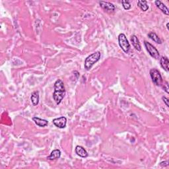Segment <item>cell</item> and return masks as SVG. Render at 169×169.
<instances>
[{
  "instance_id": "6da1fadb",
  "label": "cell",
  "mask_w": 169,
  "mask_h": 169,
  "mask_svg": "<svg viewBox=\"0 0 169 169\" xmlns=\"http://www.w3.org/2000/svg\"><path fill=\"white\" fill-rule=\"evenodd\" d=\"M54 93L53 94L54 100L55 101L57 104L61 103V101L65 96L66 89L64 87V82L60 79H58L54 83Z\"/></svg>"
},
{
  "instance_id": "8fae6325",
  "label": "cell",
  "mask_w": 169,
  "mask_h": 169,
  "mask_svg": "<svg viewBox=\"0 0 169 169\" xmlns=\"http://www.w3.org/2000/svg\"><path fill=\"white\" fill-rule=\"evenodd\" d=\"M33 120L34 122L37 126L40 127H45L48 124V122L46 120H44V119L40 118L38 117H33Z\"/></svg>"
},
{
  "instance_id": "8992f818",
  "label": "cell",
  "mask_w": 169,
  "mask_h": 169,
  "mask_svg": "<svg viewBox=\"0 0 169 169\" xmlns=\"http://www.w3.org/2000/svg\"><path fill=\"white\" fill-rule=\"evenodd\" d=\"M100 6L104 11L108 13H113L115 11V6L112 3H109V2H106L104 1H100Z\"/></svg>"
},
{
  "instance_id": "2e32d148",
  "label": "cell",
  "mask_w": 169,
  "mask_h": 169,
  "mask_svg": "<svg viewBox=\"0 0 169 169\" xmlns=\"http://www.w3.org/2000/svg\"><path fill=\"white\" fill-rule=\"evenodd\" d=\"M138 6L140 7L143 11H147L149 9V6L147 1H138Z\"/></svg>"
},
{
  "instance_id": "277c9868",
  "label": "cell",
  "mask_w": 169,
  "mask_h": 169,
  "mask_svg": "<svg viewBox=\"0 0 169 169\" xmlns=\"http://www.w3.org/2000/svg\"><path fill=\"white\" fill-rule=\"evenodd\" d=\"M150 76L153 83L156 86H161L163 83L162 76L161 73L156 69H151L150 70Z\"/></svg>"
},
{
  "instance_id": "ffe728a7",
  "label": "cell",
  "mask_w": 169,
  "mask_h": 169,
  "mask_svg": "<svg viewBox=\"0 0 169 169\" xmlns=\"http://www.w3.org/2000/svg\"><path fill=\"white\" fill-rule=\"evenodd\" d=\"M168 165V161H164V162H161L160 163V166H167Z\"/></svg>"
},
{
  "instance_id": "9a60e30c",
  "label": "cell",
  "mask_w": 169,
  "mask_h": 169,
  "mask_svg": "<svg viewBox=\"0 0 169 169\" xmlns=\"http://www.w3.org/2000/svg\"><path fill=\"white\" fill-rule=\"evenodd\" d=\"M148 36L149 37L152 41L156 42V43L159 44H162V41H161L159 37L157 36V34L154 33V32H150V33L148 34Z\"/></svg>"
},
{
  "instance_id": "52a82bcc",
  "label": "cell",
  "mask_w": 169,
  "mask_h": 169,
  "mask_svg": "<svg viewBox=\"0 0 169 169\" xmlns=\"http://www.w3.org/2000/svg\"><path fill=\"white\" fill-rule=\"evenodd\" d=\"M52 122H53V124L57 127V128L62 129V128H66V123H67V119L66 117L62 116V117H60V118L54 119Z\"/></svg>"
},
{
  "instance_id": "5b68a950",
  "label": "cell",
  "mask_w": 169,
  "mask_h": 169,
  "mask_svg": "<svg viewBox=\"0 0 169 169\" xmlns=\"http://www.w3.org/2000/svg\"><path fill=\"white\" fill-rule=\"evenodd\" d=\"M144 45H145L147 51L148 52V53L150 54L152 58L156 59H158L160 58V54L159 53V51L155 46H153L152 44L147 41H144Z\"/></svg>"
},
{
  "instance_id": "3957f363",
  "label": "cell",
  "mask_w": 169,
  "mask_h": 169,
  "mask_svg": "<svg viewBox=\"0 0 169 169\" xmlns=\"http://www.w3.org/2000/svg\"><path fill=\"white\" fill-rule=\"evenodd\" d=\"M118 43L120 45V48L122 49V50L128 53L130 51V44L129 43V42L127 39V37L124 34H120L118 36Z\"/></svg>"
},
{
  "instance_id": "44dd1931",
  "label": "cell",
  "mask_w": 169,
  "mask_h": 169,
  "mask_svg": "<svg viewBox=\"0 0 169 169\" xmlns=\"http://www.w3.org/2000/svg\"><path fill=\"white\" fill-rule=\"evenodd\" d=\"M168 25H169V23H168L167 24H166V28H167L168 30H169V28H168Z\"/></svg>"
},
{
  "instance_id": "ac0fdd59",
  "label": "cell",
  "mask_w": 169,
  "mask_h": 169,
  "mask_svg": "<svg viewBox=\"0 0 169 169\" xmlns=\"http://www.w3.org/2000/svg\"><path fill=\"white\" fill-rule=\"evenodd\" d=\"M163 89L166 93H169V88H168V83L167 81H165L163 85Z\"/></svg>"
},
{
  "instance_id": "30bf717a",
  "label": "cell",
  "mask_w": 169,
  "mask_h": 169,
  "mask_svg": "<svg viewBox=\"0 0 169 169\" xmlns=\"http://www.w3.org/2000/svg\"><path fill=\"white\" fill-rule=\"evenodd\" d=\"M131 42L132 43V45L133 46L134 48H135L138 51H141V44L140 41L138 38L135 35H133L131 37Z\"/></svg>"
},
{
  "instance_id": "9c48e42d",
  "label": "cell",
  "mask_w": 169,
  "mask_h": 169,
  "mask_svg": "<svg viewBox=\"0 0 169 169\" xmlns=\"http://www.w3.org/2000/svg\"><path fill=\"white\" fill-rule=\"evenodd\" d=\"M75 153L78 156H81L82 158H86L88 156V153L87 151L81 146H77L75 148Z\"/></svg>"
},
{
  "instance_id": "ba28073f",
  "label": "cell",
  "mask_w": 169,
  "mask_h": 169,
  "mask_svg": "<svg viewBox=\"0 0 169 169\" xmlns=\"http://www.w3.org/2000/svg\"><path fill=\"white\" fill-rule=\"evenodd\" d=\"M155 5L156 6V7H157L158 8L163 12V13H164V14L166 15H169L168 9L162 1H159V0H157V1H155Z\"/></svg>"
},
{
  "instance_id": "4fadbf2b",
  "label": "cell",
  "mask_w": 169,
  "mask_h": 169,
  "mask_svg": "<svg viewBox=\"0 0 169 169\" xmlns=\"http://www.w3.org/2000/svg\"><path fill=\"white\" fill-rule=\"evenodd\" d=\"M31 100L33 106H37L39 103V93L38 91H34L31 94Z\"/></svg>"
},
{
  "instance_id": "5bb4252c",
  "label": "cell",
  "mask_w": 169,
  "mask_h": 169,
  "mask_svg": "<svg viewBox=\"0 0 169 169\" xmlns=\"http://www.w3.org/2000/svg\"><path fill=\"white\" fill-rule=\"evenodd\" d=\"M160 64L162 68L165 69L166 71H169V68H168V64H169V61L167 57L166 56H163L162 58H161L160 60Z\"/></svg>"
},
{
  "instance_id": "7a4b0ae2",
  "label": "cell",
  "mask_w": 169,
  "mask_h": 169,
  "mask_svg": "<svg viewBox=\"0 0 169 169\" xmlns=\"http://www.w3.org/2000/svg\"><path fill=\"white\" fill-rule=\"evenodd\" d=\"M101 56V54L100 52H96L89 56L85 60V68L87 70H90L92 67L94 66V64H96L100 59Z\"/></svg>"
},
{
  "instance_id": "d6986e66",
  "label": "cell",
  "mask_w": 169,
  "mask_h": 169,
  "mask_svg": "<svg viewBox=\"0 0 169 169\" xmlns=\"http://www.w3.org/2000/svg\"><path fill=\"white\" fill-rule=\"evenodd\" d=\"M162 99H163V101L164 103H165V104H166V106H168H168H169V104H168L169 101H168V98L165 97V96H163Z\"/></svg>"
},
{
  "instance_id": "e0dca14e",
  "label": "cell",
  "mask_w": 169,
  "mask_h": 169,
  "mask_svg": "<svg viewBox=\"0 0 169 169\" xmlns=\"http://www.w3.org/2000/svg\"><path fill=\"white\" fill-rule=\"evenodd\" d=\"M122 6L124 9L129 10L131 9V6L130 2H129L128 1H122Z\"/></svg>"
},
{
  "instance_id": "7c38bea8",
  "label": "cell",
  "mask_w": 169,
  "mask_h": 169,
  "mask_svg": "<svg viewBox=\"0 0 169 169\" xmlns=\"http://www.w3.org/2000/svg\"><path fill=\"white\" fill-rule=\"evenodd\" d=\"M60 156H61V151L59 149H55L52 151L50 153V155L47 157V159L51 161L55 160L57 159L60 158Z\"/></svg>"
}]
</instances>
